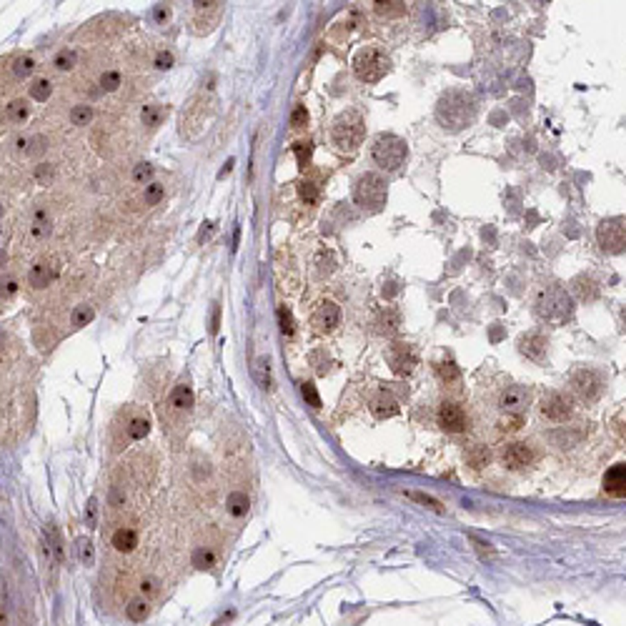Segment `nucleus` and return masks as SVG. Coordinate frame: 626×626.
Instances as JSON below:
<instances>
[{
    "label": "nucleus",
    "mask_w": 626,
    "mask_h": 626,
    "mask_svg": "<svg viewBox=\"0 0 626 626\" xmlns=\"http://www.w3.org/2000/svg\"><path fill=\"white\" fill-rule=\"evenodd\" d=\"M476 111H479V106H476L474 95L468 91L454 88V91L443 93L441 98H439V103H436V120L441 123L443 131L459 133L474 123Z\"/></svg>",
    "instance_id": "nucleus-1"
},
{
    "label": "nucleus",
    "mask_w": 626,
    "mask_h": 626,
    "mask_svg": "<svg viewBox=\"0 0 626 626\" xmlns=\"http://www.w3.org/2000/svg\"><path fill=\"white\" fill-rule=\"evenodd\" d=\"M573 298L567 288L551 284L541 286L539 293L534 296V313L539 321L549 323V326H567L573 318Z\"/></svg>",
    "instance_id": "nucleus-2"
},
{
    "label": "nucleus",
    "mask_w": 626,
    "mask_h": 626,
    "mask_svg": "<svg viewBox=\"0 0 626 626\" xmlns=\"http://www.w3.org/2000/svg\"><path fill=\"white\" fill-rule=\"evenodd\" d=\"M366 138V120L358 111L349 108L336 116L333 125H331V143L336 145V151L353 153L363 145Z\"/></svg>",
    "instance_id": "nucleus-3"
},
{
    "label": "nucleus",
    "mask_w": 626,
    "mask_h": 626,
    "mask_svg": "<svg viewBox=\"0 0 626 626\" xmlns=\"http://www.w3.org/2000/svg\"><path fill=\"white\" fill-rule=\"evenodd\" d=\"M371 158L383 171H398L409 158V145L396 133H378L371 145Z\"/></svg>",
    "instance_id": "nucleus-4"
},
{
    "label": "nucleus",
    "mask_w": 626,
    "mask_h": 626,
    "mask_svg": "<svg viewBox=\"0 0 626 626\" xmlns=\"http://www.w3.org/2000/svg\"><path fill=\"white\" fill-rule=\"evenodd\" d=\"M569 389L581 403H596L607 389V376L593 366H581L569 376Z\"/></svg>",
    "instance_id": "nucleus-5"
},
{
    "label": "nucleus",
    "mask_w": 626,
    "mask_h": 626,
    "mask_svg": "<svg viewBox=\"0 0 626 626\" xmlns=\"http://www.w3.org/2000/svg\"><path fill=\"white\" fill-rule=\"evenodd\" d=\"M391 71L389 55L383 53L381 48L366 46L353 55V73L361 83H378L381 78H386V73Z\"/></svg>",
    "instance_id": "nucleus-6"
},
{
    "label": "nucleus",
    "mask_w": 626,
    "mask_h": 626,
    "mask_svg": "<svg viewBox=\"0 0 626 626\" xmlns=\"http://www.w3.org/2000/svg\"><path fill=\"white\" fill-rule=\"evenodd\" d=\"M386 193H389L386 181L378 173H363L353 185V201L369 211H378L386 203Z\"/></svg>",
    "instance_id": "nucleus-7"
},
{
    "label": "nucleus",
    "mask_w": 626,
    "mask_h": 626,
    "mask_svg": "<svg viewBox=\"0 0 626 626\" xmlns=\"http://www.w3.org/2000/svg\"><path fill=\"white\" fill-rule=\"evenodd\" d=\"M596 243L607 256L626 253V218H604L596 225Z\"/></svg>",
    "instance_id": "nucleus-8"
},
{
    "label": "nucleus",
    "mask_w": 626,
    "mask_h": 626,
    "mask_svg": "<svg viewBox=\"0 0 626 626\" xmlns=\"http://www.w3.org/2000/svg\"><path fill=\"white\" fill-rule=\"evenodd\" d=\"M539 411L546 421L564 423L573 416V401H571V396L561 394V391H549V394L541 398Z\"/></svg>",
    "instance_id": "nucleus-9"
},
{
    "label": "nucleus",
    "mask_w": 626,
    "mask_h": 626,
    "mask_svg": "<svg viewBox=\"0 0 626 626\" xmlns=\"http://www.w3.org/2000/svg\"><path fill=\"white\" fill-rule=\"evenodd\" d=\"M386 358H389V366L396 376H409L414 374L416 363V351L411 349L409 343H391L389 351H386Z\"/></svg>",
    "instance_id": "nucleus-10"
},
{
    "label": "nucleus",
    "mask_w": 626,
    "mask_h": 626,
    "mask_svg": "<svg viewBox=\"0 0 626 626\" xmlns=\"http://www.w3.org/2000/svg\"><path fill=\"white\" fill-rule=\"evenodd\" d=\"M528 398H531V394H528L526 386H506L499 396L501 414L524 416V411H526V406H528Z\"/></svg>",
    "instance_id": "nucleus-11"
},
{
    "label": "nucleus",
    "mask_w": 626,
    "mask_h": 626,
    "mask_svg": "<svg viewBox=\"0 0 626 626\" xmlns=\"http://www.w3.org/2000/svg\"><path fill=\"white\" fill-rule=\"evenodd\" d=\"M439 426L448 434H463L468 429V416L466 411L454 401H443L439 406Z\"/></svg>",
    "instance_id": "nucleus-12"
},
{
    "label": "nucleus",
    "mask_w": 626,
    "mask_h": 626,
    "mask_svg": "<svg viewBox=\"0 0 626 626\" xmlns=\"http://www.w3.org/2000/svg\"><path fill=\"white\" fill-rule=\"evenodd\" d=\"M519 353L521 356H526L528 361L534 363H544L546 361V353H549V338L539 331H528L524 336H519Z\"/></svg>",
    "instance_id": "nucleus-13"
},
{
    "label": "nucleus",
    "mask_w": 626,
    "mask_h": 626,
    "mask_svg": "<svg viewBox=\"0 0 626 626\" xmlns=\"http://www.w3.org/2000/svg\"><path fill=\"white\" fill-rule=\"evenodd\" d=\"M501 461H504V466L506 468H514V471L526 468L528 463L534 461V448L528 446V443H524V441L506 443L504 451H501Z\"/></svg>",
    "instance_id": "nucleus-14"
},
{
    "label": "nucleus",
    "mask_w": 626,
    "mask_h": 626,
    "mask_svg": "<svg viewBox=\"0 0 626 626\" xmlns=\"http://www.w3.org/2000/svg\"><path fill=\"white\" fill-rule=\"evenodd\" d=\"M569 293H571V298L581 301V304H593V301L599 298L601 288H599V284H596L591 276H587V273H579V276L571 278V284H569Z\"/></svg>",
    "instance_id": "nucleus-15"
},
{
    "label": "nucleus",
    "mask_w": 626,
    "mask_h": 626,
    "mask_svg": "<svg viewBox=\"0 0 626 626\" xmlns=\"http://www.w3.org/2000/svg\"><path fill=\"white\" fill-rule=\"evenodd\" d=\"M338 323H341V309L336 301H331V298L321 301L313 311V326L318 331H333Z\"/></svg>",
    "instance_id": "nucleus-16"
},
{
    "label": "nucleus",
    "mask_w": 626,
    "mask_h": 626,
    "mask_svg": "<svg viewBox=\"0 0 626 626\" xmlns=\"http://www.w3.org/2000/svg\"><path fill=\"white\" fill-rule=\"evenodd\" d=\"M604 491L609 496H616V499H624L626 496V463H614L604 474Z\"/></svg>",
    "instance_id": "nucleus-17"
},
{
    "label": "nucleus",
    "mask_w": 626,
    "mask_h": 626,
    "mask_svg": "<svg viewBox=\"0 0 626 626\" xmlns=\"http://www.w3.org/2000/svg\"><path fill=\"white\" fill-rule=\"evenodd\" d=\"M55 276H58L55 266H50L48 261H35L30 266V270H28V284L33 286V288H46V286L53 284Z\"/></svg>",
    "instance_id": "nucleus-18"
},
{
    "label": "nucleus",
    "mask_w": 626,
    "mask_h": 626,
    "mask_svg": "<svg viewBox=\"0 0 626 626\" xmlns=\"http://www.w3.org/2000/svg\"><path fill=\"white\" fill-rule=\"evenodd\" d=\"M196 6V30L198 33H208L213 28V23H218V15H221V6L223 3H193Z\"/></svg>",
    "instance_id": "nucleus-19"
},
{
    "label": "nucleus",
    "mask_w": 626,
    "mask_h": 626,
    "mask_svg": "<svg viewBox=\"0 0 626 626\" xmlns=\"http://www.w3.org/2000/svg\"><path fill=\"white\" fill-rule=\"evenodd\" d=\"M371 414H374L378 421H383V418H391V416L398 414V401H396L391 394L381 391V394H378L374 401H371Z\"/></svg>",
    "instance_id": "nucleus-20"
},
{
    "label": "nucleus",
    "mask_w": 626,
    "mask_h": 626,
    "mask_svg": "<svg viewBox=\"0 0 626 626\" xmlns=\"http://www.w3.org/2000/svg\"><path fill=\"white\" fill-rule=\"evenodd\" d=\"M111 544H113V549H116V551H120V554H128V551H133V549L138 546V534H136L133 528L123 526V528H118V531L111 536Z\"/></svg>",
    "instance_id": "nucleus-21"
},
{
    "label": "nucleus",
    "mask_w": 626,
    "mask_h": 626,
    "mask_svg": "<svg viewBox=\"0 0 626 626\" xmlns=\"http://www.w3.org/2000/svg\"><path fill=\"white\" fill-rule=\"evenodd\" d=\"M193 403H196V396H193V389L188 383H178L171 391V406L176 411H191Z\"/></svg>",
    "instance_id": "nucleus-22"
},
{
    "label": "nucleus",
    "mask_w": 626,
    "mask_h": 626,
    "mask_svg": "<svg viewBox=\"0 0 626 626\" xmlns=\"http://www.w3.org/2000/svg\"><path fill=\"white\" fill-rule=\"evenodd\" d=\"M436 376H439V381H441V383L451 386V383H459V378H461V371H459V366H456L451 358H446V361L436 363Z\"/></svg>",
    "instance_id": "nucleus-23"
},
{
    "label": "nucleus",
    "mask_w": 626,
    "mask_h": 626,
    "mask_svg": "<svg viewBox=\"0 0 626 626\" xmlns=\"http://www.w3.org/2000/svg\"><path fill=\"white\" fill-rule=\"evenodd\" d=\"M165 108L158 106V103H148V106H143V111H140V120H143V125H148V128H158L160 123H163L165 118Z\"/></svg>",
    "instance_id": "nucleus-24"
},
{
    "label": "nucleus",
    "mask_w": 626,
    "mask_h": 626,
    "mask_svg": "<svg viewBox=\"0 0 626 626\" xmlns=\"http://www.w3.org/2000/svg\"><path fill=\"white\" fill-rule=\"evenodd\" d=\"M225 508H228V514L241 519V516L248 514V496L243 491H233L228 499H225Z\"/></svg>",
    "instance_id": "nucleus-25"
},
{
    "label": "nucleus",
    "mask_w": 626,
    "mask_h": 626,
    "mask_svg": "<svg viewBox=\"0 0 626 626\" xmlns=\"http://www.w3.org/2000/svg\"><path fill=\"white\" fill-rule=\"evenodd\" d=\"M466 461L471 468H484V466H488V461H491V454H488L486 446L476 443V446H471L466 451Z\"/></svg>",
    "instance_id": "nucleus-26"
},
{
    "label": "nucleus",
    "mask_w": 626,
    "mask_h": 626,
    "mask_svg": "<svg viewBox=\"0 0 626 626\" xmlns=\"http://www.w3.org/2000/svg\"><path fill=\"white\" fill-rule=\"evenodd\" d=\"M30 233H33V238H38V241H43V238L50 233V216H48L43 208L35 211L33 223H30Z\"/></svg>",
    "instance_id": "nucleus-27"
},
{
    "label": "nucleus",
    "mask_w": 626,
    "mask_h": 626,
    "mask_svg": "<svg viewBox=\"0 0 626 626\" xmlns=\"http://www.w3.org/2000/svg\"><path fill=\"white\" fill-rule=\"evenodd\" d=\"M376 326H378V333H383V336H394L396 329H398V313H396L394 309H386L381 316H378Z\"/></svg>",
    "instance_id": "nucleus-28"
},
{
    "label": "nucleus",
    "mask_w": 626,
    "mask_h": 626,
    "mask_svg": "<svg viewBox=\"0 0 626 626\" xmlns=\"http://www.w3.org/2000/svg\"><path fill=\"white\" fill-rule=\"evenodd\" d=\"M6 116H8V120H10L13 125H23L28 120V116H30V111H28V103H26V100H13V103H8Z\"/></svg>",
    "instance_id": "nucleus-29"
},
{
    "label": "nucleus",
    "mask_w": 626,
    "mask_h": 626,
    "mask_svg": "<svg viewBox=\"0 0 626 626\" xmlns=\"http://www.w3.org/2000/svg\"><path fill=\"white\" fill-rule=\"evenodd\" d=\"M93 318H95V311H93L91 306L80 304V306H75V309H73L71 326H73V329H83V326H88V323L93 321Z\"/></svg>",
    "instance_id": "nucleus-30"
},
{
    "label": "nucleus",
    "mask_w": 626,
    "mask_h": 626,
    "mask_svg": "<svg viewBox=\"0 0 626 626\" xmlns=\"http://www.w3.org/2000/svg\"><path fill=\"white\" fill-rule=\"evenodd\" d=\"M148 431H151V421L143 418V416H136V418L128 423V439H131V441H140V439H145Z\"/></svg>",
    "instance_id": "nucleus-31"
},
{
    "label": "nucleus",
    "mask_w": 626,
    "mask_h": 626,
    "mask_svg": "<svg viewBox=\"0 0 626 626\" xmlns=\"http://www.w3.org/2000/svg\"><path fill=\"white\" fill-rule=\"evenodd\" d=\"M193 567L201 569V571H208V569L216 567V554L205 546L196 549V551H193Z\"/></svg>",
    "instance_id": "nucleus-32"
},
{
    "label": "nucleus",
    "mask_w": 626,
    "mask_h": 626,
    "mask_svg": "<svg viewBox=\"0 0 626 626\" xmlns=\"http://www.w3.org/2000/svg\"><path fill=\"white\" fill-rule=\"evenodd\" d=\"M148 611H151V609H148V604H145L143 599H136L125 607V616H128L133 624H140V621L148 619Z\"/></svg>",
    "instance_id": "nucleus-33"
},
{
    "label": "nucleus",
    "mask_w": 626,
    "mask_h": 626,
    "mask_svg": "<svg viewBox=\"0 0 626 626\" xmlns=\"http://www.w3.org/2000/svg\"><path fill=\"white\" fill-rule=\"evenodd\" d=\"M50 93H53V83L48 78H38L30 86V98L38 100V103H46L48 98H50Z\"/></svg>",
    "instance_id": "nucleus-34"
},
{
    "label": "nucleus",
    "mask_w": 626,
    "mask_h": 626,
    "mask_svg": "<svg viewBox=\"0 0 626 626\" xmlns=\"http://www.w3.org/2000/svg\"><path fill=\"white\" fill-rule=\"evenodd\" d=\"M10 68H13L15 78L23 80V78H28V75L35 71V60L30 58V55H18V58L13 60V66H10Z\"/></svg>",
    "instance_id": "nucleus-35"
},
{
    "label": "nucleus",
    "mask_w": 626,
    "mask_h": 626,
    "mask_svg": "<svg viewBox=\"0 0 626 626\" xmlns=\"http://www.w3.org/2000/svg\"><path fill=\"white\" fill-rule=\"evenodd\" d=\"M75 63H78V53H75L73 48H63L53 60V66L58 68V71H73Z\"/></svg>",
    "instance_id": "nucleus-36"
},
{
    "label": "nucleus",
    "mask_w": 626,
    "mask_h": 626,
    "mask_svg": "<svg viewBox=\"0 0 626 626\" xmlns=\"http://www.w3.org/2000/svg\"><path fill=\"white\" fill-rule=\"evenodd\" d=\"M131 178L136 185H151L153 183V165L151 163H138V165H133V171H131Z\"/></svg>",
    "instance_id": "nucleus-37"
},
{
    "label": "nucleus",
    "mask_w": 626,
    "mask_h": 626,
    "mask_svg": "<svg viewBox=\"0 0 626 626\" xmlns=\"http://www.w3.org/2000/svg\"><path fill=\"white\" fill-rule=\"evenodd\" d=\"M253 378L258 381L261 389H270V369H268V358H258L256 366H253Z\"/></svg>",
    "instance_id": "nucleus-38"
},
{
    "label": "nucleus",
    "mask_w": 626,
    "mask_h": 626,
    "mask_svg": "<svg viewBox=\"0 0 626 626\" xmlns=\"http://www.w3.org/2000/svg\"><path fill=\"white\" fill-rule=\"evenodd\" d=\"M93 120V108L86 106V103H78V106L71 108V123L73 125H88Z\"/></svg>",
    "instance_id": "nucleus-39"
},
{
    "label": "nucleus",
    "mask_w": 626,
    "mask_h": 626,
    "mask_svg": "<svg viewBox=\"0 0 626 626\" xmlns=\"http://www.w3.org/2000/svg\"><path fill=\"white\" fill-rule=\"evenodd\" d=\"M278 326H281V333H284V336H293V333H296L293 313H291V309H286V306L278 309Z\"/></svg>",
    "instance_id": "nucleus-40"
},
{
    "label": "nucleus",
    "mask_w": 626,
    "mask_h": 626,
    "mask_svg": "<svg viewBox=\"0 0 626 626\" xmlns=\"http://www.w3.org/2000/svg\"><path fill=\"white\" fill-rule=\"evenodd\" d=\"M374 10L383 18H396L406 13V3H374Z\"/></svg>",
    "instance_id": "nucleus-41"
},
{
    "label": "nucleus",
    "mask_w": 626,
    "mask_h": 626,
    "mask_svg": "<svg viewBox=\"0 0 626 626\" xmlns=\"http://www.w3.org/2000/svg\"><path fill=\"white\" fill-rule=\"evenodd\" d=\"M163 196H165L163 183H151V185H145V193H143L145 205H158L160 201H163Z\"/></svg>",
    "instance_id": "nucleus-42"
},
{
    "label": "nucleus",
    "mask_w": 626,
    "mask_h": 626,
    "mask_svg": "<svg viewBox=\"0 0 626 626\" xmlns=\"http://www.w3.org/2000/svg\"><path fill=\"white\" fill-rule=\"evenodd\" d=\"M120 83H123V75H120L118 71H106L103 75H100V88H103V91H108V93L118 91Z\"/></svg>",
    "instance_id": "nucleus-43"
},
{
    "label": "nucleus",
    "mask_w": 626,
    "mask_h": 626,
    "mask_svg": "<svg viewBox=\"0 0 626 626\" xmlns=\"http://www.w3.org/2000/svg\"><path fill=\"white\" fill-rule=\"evenodd\" d=\"M298 196L304 198L306 205H313L318 201V188L311 181H304V183H298Z\"/></svg>",
    "instance_id": "nucleus-44"
},
{
    "label": "nucleus",
    "mask_w": 626,
    "mask_h": 626,
    "mask_svg": "<svg viewBox=\"0 0 626 626\" xmlns=\"http://www.w3.org/2000/svg\"><path fill=\"white\" fill-rule=\"evenodd\" d=\"M293 153H296V158H298V165L301 168H306L311 160V143L309 140H298L296 145H293Z\"/></svg>",
    "instance_id": "nucleus-45"
},
{
    "label": "nucleus",
    "mask_w": 626,
    "mask_h": 626,
    "mask_svg": "<svg viewBox=\"0 0 626 626\" xmlns=\"http://www.w3.org/2000/svg\"><path fill=\"white\" fill-rule=\"evenodd\" d=\"M78 556L80 561L86 564V567H93V561H95V554H93V544L88 539H80L78 541Z\"/></svg>",
    "instance_id": "nucleus-46"
},
{
    "label": "nucleus",
    "mask_w": 626,
    "mask_h": 626,
    "mask_svg": "<svg viewBox=\"0 0 626 626\" xmlns=\"http://www.w3.org/2000/svg\"><path fill=\"white\" fill-rule=\"evenodd\" d=\"M304 398H306V403H309L311 409H321V396H318V391H316V386H313V383H304Z\"/></svg>",
    "instance_id": "nucleus-47"
},
{
    "label": "nucleus",
    "mask_w": 626,
    "mask_h": 626,
    "mask_svg": "<svg viewBox=\"0 0 626 626\" xmlns=\"http://www.w3.org/2000/svg\"><path fill=\"white\" fill-rule=\"evenodd\" d=\"M86 526L95 528L98 526V499H88L86 506Z\"/></svg>",
    "instance_id": "nucleus-48"
},
{
    "label": "nucleus",
    "mask_w": 626,
    "mask_h": 626,
    "mask_svg": "<svg viewBox=\"0 0 626 626\" xmlns=\"http://www.w3.org/2000/svg\"><path fill=\"white\" fill-rule=\"evenodd\" d=\"M48 536H50V549H53V554H55V561H63V544H60V534H58V528L50 526L48 528Z\"/></svg>",
    "instance_id": "nucleus-49"
},
{
    "label": "nucleus",
    "mask_w": 626,
    "mask_h": 626,
    "mask_svg": "<svg viewBox=\"0 0 626 626\" xmlns=\"http://www.w3.org/2000/svg\"><path fill=\"white\" fill-rule=\"evenodd\" d=\"M409 499H414V501H418V504H423V506H429V508H434V511H439V514H443V506H441V501H436V499H431V496H426V494H409Z\"/></svg>",
    "instance_id": "nucleus-50"
},
{
    "label": "nucleus",
    "mask_w": 626,
    "mask_h": 626,
    "mask_svg": "<svg viewBox=\"0 0 626 626\" xmlns=\"http://www.w3.org/2000/svg\"><path fill=\"white\" fill-rule=\"evenodd\" d=\"M173 63H176V58H173L171 50H160L156 55V60H153V66L158 68V71H168V68H173Z\"/></svg>",
    "instance_id": "nucleus-51"
},
{
    "label": "nucleus",
    "mask_w": 626,
    "mask_h": 626,
    "mask_svg": "<svg viewBox=\"0 0 626 626\" xmlns=\"http://www.w3.org/2000/svg\"><path fill=\"white\" fill-rule=\"evenodd\" d=\"M306 123H309V113H306L304 106H296L293 113H291V125H293V128H304Z\"/></svg>",
    "instance_id": "nucleus-52"
},
{
    "label": "nucleus",
    "mask_w": 626,
    "mask_h": 626,
    "mask_svg": "<svg viewBox=\"0 0 626 626\" xmlns=\"http://www.w3.org/2000/svg\"><path fill=\"white\" fill-rule=\"evenodd\" d=\"M521 423H524V416H504L501 418V431H516L521 429Z\"/></svg>",
    "instance_id": "nucleus-53"
},
{
    "label": "nucleus",
    "mask_w": 626,
    "mask_h": 626,
    "mask_svg": "<svg viewBox=\"0 0 626 626\" xmlns=\"http://www.w3.org/2000/svg\"><path fill=\"white\" fill-rule=\"evenodd\" d=\"M140 591L148 593V596H151V593H156V591H158V579H153V576L143 579V581H140Z\"/></svg>",
    "instance_id": "nucleus-54"
},
{
    "label": "nucleus",
    "mask_w": 626,
    "mask_h": 626,
    "mask_svg": "<svg viewBox=\"0 0 626 626\" xmlns=\"http://www.w3.org/2000/svg\"><path fill=\"white\" fill-rule=\"evenodd\" d=\"M218 326H221V306L213 304V313H211V333H218Z\"/></svg>",
    "instance_id": "nucleus-55"
},
{
    "label": "nucleus",
    "mask_w": 626,
    "mask_h": 626,
    "mask_svg": "<svg viewBox=\"0 0 626 626\" xmlns=\"http://www.w3.org/2000/svg\"><path fill=\"white\" fill-rule=\"evenodd\" d=\"M213 231H216V228H213V223H211V221H205L203 228H201V233H198V241L203 243L205 238H211V236H213Z\"/></svg>",
    "instance_id": "nucleus-56"
},
{
    "label": "nucleus",
    "mask_w": 626,
    "mask_h": 626,
    "mask_svg": "<svg viewBox=\"0 0 626 626\" xmlns=\"http://www.w3.org/2000/svg\"><path fill=\"white\" fill-rule=\"evenodd\" d=\"M15 291H18V284H15L13 278H10V281L6 284V288H3V298H13Z\"/></svg>",
    "instance_id": "nucleus-57"
},
{
    "label": "nucleus",
    "mask_w": 626,
    "mask_h": 626,
    "mask_svg": "<svg viewBox=\"0 0 626 626\" xmlns=\"http://www.w3.org/2000/svg\"><path fill=\"white\" fill-rule=\"evenodd\" d=\"M233 165H236V158H228V160H225V165L221 168V173H218V178H225V176H228V173L233 171Z\"/></svg>",
    "instance_id": "nucleus-58"
},
{
    "label": "nucleus",
    "mask_w": 626,
    "mask_h": 626,
    "mask_svg": "<svg viewBox=\"0 0 626 626\" xmlns=\"http://www.w3.org/2000/svg\"><path fill=\"white\" fill-rule=\"evenodd\" d=\"M38 178H40V181H50V168H46V165H40V168H38Z\"/></svg>",
    "instance_id": "nucleus-59"
},
{
    "label": "nucleus",
    "mask_w": 626,
    "mask_h": 626,
    "mask_svg": "<svg viewBox=\"0 0 626 626\" xmlns=\"http://www.w3.org/2000/svg\"><path fill=\"white\" fill-rule=\"evenodd\" d=\"M156 18H158V20H168V8H165V6L156 8Z\"/></svg>",
    "instance_id": "nucleus-60"
},
{
    "label": "nucleus",
    "mask_w": 626,
    "mask_h": 626,
    "mask_svg": "<svg viewBox=\"0 0 626 626\" xmlns=\"http://www.w3.org/2000/svg\"><path fill=\"white\" fill-rule=\"evenodd\" d=\"M619 318H621V329H624V331H626V306H624V309H621Z\"/></svg>",
    "instance_id": "nucleus-61"
}]
</instances>
